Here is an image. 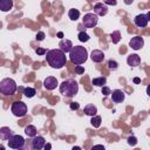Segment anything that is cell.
I'll use <instances>...</instances> for the list:
<instances>
[{
  "label": "cell",
  "mask_w": 150,
  "mask_h": 150,
  "mask_svg": "<svg viewBox=\"0 0 150 150\" xmlns=\"http://www.w3.org/2000/svg\"><path fill=\"white\" fill-rule=\"evenodd\" d=\"M88 59V50L82 46H75L69 52V60L74 64H82Z\"/></svg>",
  "instance_id": "7a4b0ae2"
},
{
  "label": "cell",
  "mask_w": 150,
  "mask_h": 150,
  "mask_svg": "<svg viewBox=\"0 0 150 150\" xmlns=\"http://www.w3.org/2000/svg\"><path fill=\"white\" fill-rule=\"evenodd\" d=\"M52 149V144L50 143H46L43 146V150H50Z\"/></svg>",
  "instance_id": "d590c367"
},
{
  "label": "cell",
  "mask_w": 150,
  "mask_h": 150,
  "mask_svg": "<svg viewBox=\"0 0 150 150\" xmlns=\"http://www.w3.org/2000/svg\"><path fill=\"white\" fill-rule=\"evenodd\" d=\"M75 71H76L77 74H82V73H84V68H83L82 66H76V67H75Z\"/></svg>",
  "instance_id": "d6a6232c"
},
{
  "label": "cell",
  "mask_w": 150,
  "mask_h": 150,
  "mask_svg": "<svg viewBox=\"0 0 150 150\" xmlns=\"http://www.w3.org/2000/svg\"><path fill=\"white\" fill-rule=\"evenodd\" d=\"M25 134H26L28 137H35L36 134H38V130H36V128H35L34 125L29 124V125H27V127L25 128Z\"/></svg>",
  "instance_id": "ffe728a7"
},
{
  "label": "cell",
  "mask_w": 150,
  "mask_h": 150,
  "mask_svg": "<svg viewBox=\"0 0 150 150\" xmlns=\"http://www.w3.org/2000/svg\"><path fill=\"white\" fill-rule=\"evenodd\" d=\"M117 4V1L116 0H107V1H104V5L107 6V5H112V6H115Z\"/></svg>",
  "instance_id": "e575fe53"
},
{
  "label": "cell",
  "mask_w": 150,
  "mask_h": 150,
  "mask_svg": "<svg viewBox=\"0 0 150 150\" xmlns=\"http://www.w3.org/2000/svg\"><path fill=\"white\" fill-rule=\"evenodd\" d=\"M57 38H63V33L62 32H59L57 33Z\"/></svg>",
  "instance_id": "f35d334b"
},
{
  "label": "cell",
  "mask_w": 150,
  "mask_h": 150,
  "mask_svg": "<svg viewBox=\"0 0 150 150\" xmlns=\"http://www.w3.org/2000/svg\"><path fill=\"white\" fill-rule=\"evenodd\" d=\"M56 86H57V80H56V77H54V76H48V77H46L45 81H43V87H45L47 90H53V89L56 88Z\"/></svg>",
  "instance_id": "8fae6325"
},
{
  "label": "cell",
  "mask_w": 150,
  "mask_h": 150,
  "mask_svg": "<svg viewBox=\"0 0 150 150\" xmlns=\"http://www.w3.org/2000/svg\"><path fill=\"white\" fill-rule=\"evenodd\" d=\"M7 144H8L9 148L15 149V150H19V149H21V148H23L26 145V141H25V138L21 135H13L7 141Z\"/></svg>",
  "instance_id": "8992f818"
},
{
  "label": "cell",
  "mask_w": 150,
  "mask_h": 150,
  "mask_svg": "<svg viewBox=\"0 0 150 150\" xmlns=\"http://www.w3.org/2000/svg\"><path fill=\"white\" fill-rule=\"evenodd\" d=\"M45 36H46V35H45L43 32H39V33L36 34V40H38V41H42V40L45 39Z\"/></svg>",
  "instance_id": "4dcf8cb0"
},
{
  "label": "cell",
  "mask_w": 150,
  "mask_h": 150,
  "mask_svg": "<svg viewBox=\"0 0 150 150\" xmlns=\"http://www.w3.org/2000/svg\"><path fill=\"white\" fill-rule=\"evenodd\" d=\"M83 112H84L86 115L93 117V116L96 115V112H97V108H96L94 104H87V105L84 107V109H83Z\"/></svg>",
  "instance_id": "ac0fdd59"
},
{
  "label": "cell",
  "mask_w": 150,
  "mask_h": 150,
  "mask_svg": "<svg viewBox=\"0 0 150 150\" xmlns=\"http://www.w3.org/2000/svg\"><path fill=\"white\" fill-rule=\"evenodd\" d=\"M146 94H148V96H150V84L146 87Z\"/></svg>",
  "instance_id": "8d00e7d4"
},
{
  "label": "cell",
  "mask_w": 150,
  "mask_h": 150,
  "mask_svg": "<svg viewBox=\"0 0 150 150\" xmlns=\"http://www.w3.org/2000/svg\"><path fill=\"white\" fill-rule=\"evenodd\" d=\"M101 116H98V115H95V116H93L91 117V120H90V123H91V125L94 127V128H100V125H101Z\"/></svg>",
  "instance_id": "603a6c76"
},
{
  "label": "cell",
  "mask_w": 150,
  "mask_h": 150,
  "mask_svg": "<svg viewBox=\"0 0 150 150\" xmlns=\"http://www.w3.org/2000/svg\"><path fill=\"white\" fill-rule=\"evenodd\" d=\"M110 38H111L112 43H118L120 40H121V33H120L118 30H114V32L110 34Z\"/></svg>",
  "instance_id": "cb8c5ba5"
},
{
  "label": "cell",
  "mask_w": 150,
  "mask_h": 150,
  "mask_svg": "<svg viewBox=\"0 0 150 150\" xmlns=\"http://www.w3.org/2000/svg\"><path fill=\"white\" fill-rule=\"evenodd\" d=\"M13 7V1L12 0H1L0 1V9L2 12H8Z\"/></svg>",
  "instance_id": "d6986e66"
},
{
  "label": "cell",
  "mask_w": 150,
  "mask_h": 150,
  "mask_svg": "<svg viewBox=\"0 0 150 150\" xmlns=\"http://www.w3.org/2000/svg\"><path fill=\"white\" fill-rule=\"evenodd\" d=\"M111 100L115 102V103H121L123 100H124V93L121 90V89H116L111 93Z\"/></svg>",
  "instance_id": "2e32d148"
},
{
  "label": "cell",
  "mask_w": 150,
  "mask_h": 150,
  "mask_svg": "<svg viewBox=\"0 0 150 150\" xmlns=\"http://www.w3.org/2000/svg\"><path fill=\"white\" fill-rule=\"evenodd\" d=\"M71 150H81V148H80V146H73Z\"/></svg>",
  "instance_id": "ab89813d"
},
{
  "label": "cell",
  "mask_w": 150,
  "mask_h": 150,
  "mask_svg": "<svg viewBox=\"0 0 150 150\" xmlns=\"http://www.w3.org/2000/svg\"><path fill=\"white\" fill-rule=\"evenodd\" d=\"M134 82H135V83H139V82H141V80H139L138 77H135V79H134Z\"/></svg>",
  "instance_id": "74e56055"
},
{
  "label": "cell",
  "mask_w": 150,
  "mask_h": 150,
  "mask_svg": "<svg viewBox=\"0 0 150 150\" xmlns=\"http://www.w3.org/2000/svg\"><path fill=\"white\" fill-rule=\"evenodd\" d=\"M90 150H105V148H104L102 144H96V145H94Z\"/></svg>",
  "instance_id": "1f68e13d"
},
{
  "label": "cell",
  "mask_w": 150,
  "mask_h": 150,
  "mask_svg": "<svg viewBox=\"0 0 150 150\" xmlns=\"http://www.w3.org/2000/svg\"><path fill=\"white\" fill-rule=\"evenodd\" d=\"M146 18H148V21H150V11L146 13Z\"/></svg>",
  "instance_id": "60d3db41"
},
{
  "label": "cell",
  "mask_w": 150,
  "mask_h": 150,
  "mask_svg": "<svg viewBox=\"0 0 150 150\" xmlns=\"http://www.w3.org/2000/svg\"><path fill=\"white\" fill-rule=\"evenodd\" d=\"M79 91V84L75 80L68 79L60 84V93L66 97H73Z\"/></svg>",
  "instance_id": "3957f363"
},
{
  "label": "cell",
  "mask_w": 150,
  "mask_h": 150,
  "mask_svg": "<svg viewBox=\"0 0 150 150\" xmlns=\"http://www.w3.org/2000/svg\"><path fill=\"white\" fill-rule=\"evenodd\" d=\"M11 111L16 117H23L27 114V105L22 101L13 102L12 103V107H11Z\"/></svg>",
  "instance_id": "5b68a950"
},
{
  "label": "cell",
  "mask_w": 150,
  "mask_h": 150,
  "mask_svg": "<svg viewBox=\"0 0 150 150\" xmlns=\"http://www.w3.org/2000/svg\"><path fill=\"white\" fill-rule=\"evenodd\" d=\"M117 67H118V63H117L115 60H109V61H108V68H109L110 70H116Z\"/></svg>",
  "instance_id": "4316f807"
},
{
  "label": "cell",
  "mask_w": 150,
  "mask_h": 150,
  "mask_svg": "<svg viewBox=\"0 0 150 150\" xmlns=\"http://www.w3.org/2000/svg\"><path fill=\"white\" fill-rule=\"evenodd\" d=\"M105 83H107V79H105L104 76L93 79V81H91V84H94V86H96V87H104Z\"/></svg>",
  "instance_id": "44dd1931"
},
{
  "label": "cell",
  "mask_w": 150,
  "mask_h": 150,
  "mask_svg": "<svg viewBox=\"0 0 150 150\" xmlns=\"http://www.w3.org/2000/svg\"><path fill=\"white\" fill-rule=\"evenodd\" d=\"M18 87L16 83L13 79L11 77H6L4 80H1L0 82V93L4 95H13L16 91Z\"/></svg>",
  "instance_id": "277c9868"
},
{
  "label": "cell",
  "mask_w": 150,
  "mask_h": 150,
  "mask_svg": "<svg viewBox=\"0 0 150 150\" xmlns=\"http://www.w3.org/2000/svg\"><path fill=\"white\" fill-rule=\"evenodd\" d=\"M69 107H70L71 110H77V109L80 108V104H79L77 102H71V103L69 104Z\"/></svg>",
  "instance_id": "f546056e"
},
{
  "label": "cell",
  "mask_w": 150,
  "mask_h": 150,
  "mask_svg": "<svg viewBox=\"0 0 150 150\" xmlns=\"http://www.w3.org/2000/svg\"><path fill=\"white\" fill-rule=\"evenodd\" d=\"M128 144L129 145H136L137 144V138L135 136H129L128 137Z\"/></svg>",
  "instance_id": "83f0119b"
},
{
  "label": "cell",
  "mask_w": 150,
  "mask_h": 150,
  "mask_svg": "<svg viewBox=\"0 0 150 150\" xmlns=\"http://www.w3.org/2000/svg\"><path fill=\"white\" fill-rule=\"evenodd\" d=\"M36 94V91H35V89L34 88H30V87H27V88H25L23 89V95L26 96V97H33L34 95Z\"/></svg>",
  "instance_id": "d4e9b609"
},
{
  "label": "cell",
  "mask_w": 150,
  "mask_h": 150,
  "mask_svg": "<svg viewBox=\"0 0 150 150\" xmlns=\"http://www.w3.org/2000/svg\"><path fill=\"white\" fill-rule=\"evenodd\" d=\"M68 16H69L70 20L76 21V20L80 18V11H79V9H75V8H71V9H69V12H68Z\"/></svg>",
  "instance_id": "7402d4cb"
},
{
  "label": "cell",
  "mask_w": 150,
  "mask_h": 150,
  "mask_svg": "<svg viewBox=\"0 0 150 150\" xmlns=\"http://www.w3.org/2000/svg\"><path fill=\"white\" fill-rule=\"evenodd\" d=\"M0 150H5V146H4V145H1V146H0Z\"/></svg>",
  "instance_id": "7bdbcfd3"
},
{
  "label": "cell",
  "mask_w": 150,
  "mask_h": 150,
  "mask_svg": "<svg viewBox=\"0 0 150 150\" xmlns=\"http://www.w3.org/2000/svg\"><path fill=\"white\" fill-rule=\"evenodd\" d=\"M19 150H29V149H28V148H25V146H23V148H21V149H19Z\"/></svg>",
  "instance_id": "b9f144b4"
},
{
  "label": "cell",
  "mask_w": 150,
  "mask_h": 150,
  "mask_svg": "<svg viewBox=\"0 0 150 150\" xmlns=\"http://www.w3.org/2000/svg\"><path fill=\"white\" fill-rule=\"evenodd\" d=\"M102 94H103L104 96H108V95H111V91H110V88H109V87H107V86H104V87H102Z\"/></svg>",
  "instance_id": "f1b7e54d"
},
{
  "label": "cell",
  "mask_w": 150,
  "mask_h": 150,
  "mask_svg": "<svg viewBox=\"0 0 150 150\" xmlns=\"http://www.w3.org/2000/svg\"><path fill=\"white\" fill-rule=\"evenodd\" d=\"M59 47L66 54V53H69L74 46H73V43H71L70 40H68V39H61L60 42H59Z\"/></svg>",
  "instance_id": "4fadbf2b"
},
{
  "label": "cell",
  "mask_w": 150,
  "mask_h": 150,
  "mask_svg": "<svg viewBox=\"0 0 150 150\" xmlns=\"http://www.w3.org/2000/svg\"><path fill=\"white\" fill-rule=\"evenodd\" d=\"M94 13L98 16H103L108 13V7L104 5V2H97L94 6Z\"/></svg>",
  "instance_id": "7c38bea8"
},
{
  "label": "cell",
  "mask_w": 150,
  "mask_h": 150,
  "mask_svg": "<svg viewBox=\"0 0 150 150\" xmlns=\"http://www.w3.org/2000/svg\"><path fill=\"white\" fill-rule=\"evenodd\" d=\"M90 59H91L94 62L100 63V62H102V61L104 60V53H103L102 50H100V49H94V50L91 52V54H90Z\"/></svg>",
  "instance_id": "5bb4252c"
},
{
  "label": "cell",
  "mask_w": 150,
  "mask_h": 150,
  "mask_svg": "<svg viewBox=\"0 0 150 150\" xmlns=\"http://www.w3.org/2000/svg\"><path fill=\"white\" fill-rule=\"evenodd\" d=\"M46 60H47L48 64L52 68H55V69L62 68L63 66H66V62H67L66 54L60 48L48 50L47 54H46Z\"/></svg>",
  "instance_id": "6da1fadb"
},
{
  "label": "cell",
  "mask_w": 150,
  "mask_h": 150,
  "mask_svg": "<svg viewBox=\"0 0 150 150\" xmlns=\"http://www.w3.org/2000/svg\"><path fill=\"white\" fill-rule=\"evenodd\" d=\"M148 22H149V21H148L146 14H138V15H136L135 19H134V23H135L137 27H139V28L146 27Z\"/></svg>",
  "instance_id": "30bf717a"
},
{
  "label": "cell",
  "mask_w": 150,
  "mask_h": 150,
  "mask_svg": "<svg viewBox=\"0 0 150 150\" xmlns=\"http://www.w3.org/2000/svg\"><path fill=\"white\" fill-rule=\"evenodd\" d=\"M77 38H79V40H80L81 42H87V41L89 40V35H88L86 32H80L79 35H77Z\"/></svg>",
  "instance_id": "484cf974"
},
{
  "label": "cell",
  "mask_w": 150,
  "mask_h": 150,
  "mask_svg": "<svg viewBox=\"0 0 150 150\" xmlns=\"http://www.w3.org/2000/svg\"><path fill=\"white\" fill-rule=\"evenodd\" d=\"M13 136V131L8 127H2L0 128V138L2 141H8Z\"/></svg>",
  "instance_id": "e0dca14e"
},
{
  "label": "cell",
  "mask_w": 150,
  "mask_h": 150,
  "mask_svg": "<svg viewBox=\"0 0 150 150\" xmlns=\"http://www.w3.org/2000/svg\"><path fill=\"white\" fill-rule=\"evenodd\" d=\"M129 46H130L134 50H138V49H141V48L144 46V40H143V38L136 35V36H134V38L130 39Z\"/></svg>",
  "instance_id": "ba28073f"
},
{
  "label": "cell",
  "mask_w": 150,
  "mask_h": 150,
  "mask_svg": "<svg viewBox=\"0 0 150 150\" xmlns=\"http://www.w3.org/2000/svg\"><path fill=\"white\" fill-rule=\"evenodd\" d=\"M97 21H98V19H97V15L95 13H87V14H84V16L82 19V23L86 28L95 27L97 25Z\"/></svg>",
  "instance_id": "52a82bcc"
},
{
  "label": "cell",
  "mask_w": 150,
  "mask_h": 150,
  "mask_svg": "<svg viewBox=\"0 0 150 150\" xmlns=\"http://www.w3.org/2000/svg\"><path fill=\"white\" fill-rule=\"evenodd\" d=\"M35 52H36V54H38V55H43V54H47V50H46V49H43V48H38Z\"/></svg>",
  "instance_id": "836d02e7"
},
{
  "label": "cell",
  "mask_w": 150,
  "mask_h": 150,
  "mask_svg": "<svg viewBox=\"0 0 150 150\" xmlns=\"http://www.w3.org/2000/svg\"><path fill=\"white\" fill-rule=\"evenodd\" d=\"M127 63L131 67H137L141 63V57L137 54H130L127 59Z\"/></svg>",
  "instance_id": "9a60e30c"
},
{
  "label": "cell",
  "mask_w": 150,
  "mask_h": 150,
  "mask_svg": "<svg viewBox=\"0 0 150 150\" xmlns=\"http://www.w3.org/2000/svg\"><path fill=\"white\" fill-rule=\"evenodd\" d=\"M45 144H46V139L42 136H35L32 139V148L34 150H41V149H43Z\"/></svg>",
  "instance_id": "9c48e42d"
}]
</instances>
